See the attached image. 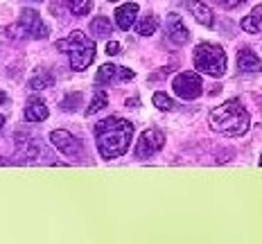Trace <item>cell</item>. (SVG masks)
<instances>
[{"instance_id":"cell-25","label":"cell","mask_w":262,"mask_h":244,"mask_svg":"<svg viewBox=\"0 0 262 244\" xmlns=\"http://www.w3.org/2000/svg\"><path fill=\"white\" fill-rule=\"evenodd\" d=\"M5 102H7V95H5L3 88H0V104H5Z\"/></svg>"},{"instance_id":"cell-17","label":"cell","mask_w":262,"mask_h":244,"mask_svg":"<svg viewBox=\"0 0 262 244\" xmlns=\"http://www.w3.org/2000/svg\"><path fill=\"white\" fill-rule=\"evenodd\" d=\"M116 77H118V66H113V63H104V66L97 70L95 81L97 84H111Z\"/></svg>"},{"instance_id":"cell-4","label":"cell","mask_w":262,"mask_h":244,"mask_svg":"<svg viewBox=\"0 0 262 244\" xmlns=\"http://www.w3.org/2000/svg\"><path fill=\"white\" fill-rule=\"evenodd\" d=\"M194 68L210 77H222L226 73V52L217 43H201L192 54Z\"/></svg>"},{"instance_id":"cell-28","label":"cell","mask_w":262,"mask_h":244,"mask_svg":"<svg viewBox=\"0 0 262 244\" xmlns=\"http://www.w3.org/2000/svg\"><path fill=\"white\" fill-rule=\"evenodd\" d=\"M260 165H262V159H260Z\"/></svg>"},{"instance_id":"cell-10","label":"cell","mask_w":262,"mask_h":244,"mask_svg":"<svg viewBox=\"0 0 262 244\" xmlns=\"http://www.w3.org/2000/svg\"><path fill=\"white\" fill-rule=\"evenodd\" d=\"M138 5L136 3H124V5H120V7L116 9V23H118V27L120 30H131L134 27V23H136V18H138Z\"/></svg>"},{"instance_id":"cell-9","label":"cell","mask_w":262,"mask_h":244,"mask_svg":"<svg viewBox=\"0 0 262 244\" xmlns=\"http://www.w3.org/2000/svg\"><path fill=\"white\" fill-rule=\"evenodd\" d=\"M167 39H170V43H174V46H183V43H188L190 32H188V27L183 25L181 16H177V14L167 16Z\"/></svg>"},{"instance_id":"cell-3","label":"cell","mask_w":262,"mask_h":244,"mask_svg":"<svg viewBox=\"0 0 262 244\" xmlns=\"http://www.w3.org/2000/svg\"><path fill=\"white\" fill-rule=\"evenodd\" d=\"M57 48L61 52L68 54L70 68L73 70H86L95 59V41L89 39L84 32H70L68 39H61L57 43Z\"/></svg>"},{"instance_id":"cell-24","label":"cell","mask_w":262,"mask_h":244,"mask_svg":"<svg viewBox=\"0 0 262 244\" xmlns=\"http://www.w3.org/2000/svg\"><path fill=\"white\" fill-rule=\"evenodd\" d=\"M106 52H108V54H118V52H120V43L111 41V43L106 46Z\"/></svg>"},{"instance_id":"cell-27","label":"cell","mask_w":262,"mask_h":244,"mask_svg":"<svg viewBox=\"0 0 262 244\" xmlns=\"http://www.w3.org/2000/svg\"><path fill=\"white\" fill-rule=\"evenodd\" d=\"M108 3H116V0H108Z\"/></svg>"},{"instance_id":"cell-12","label":"cell","mask_w":262,"mask_h":244,"mask_svg":"<svg viewBox=\"0 0 262 244\" xmlns=\"http://www.w3.org/2000/svg\"><path fill=\"white\" fill-rule=\"evenodd\" d=\"M48 116H50V111H48L46 102H43L41 97H32V100L27 102V106H25V118H27L30 122H43Z\"/></svg>"},{"instance_id":"cell-22","label":"cell","mask_w":262,"mask_h":244,"mask_svg":"<svg viewBox=\"0 0 262 244\" xmlns=\"http://www.w3.org/2000/svg\"><path fill=\"white\" fill-rule=\"evenodd\" d=\"M215 3L224 9H235V7H239V5L247 3V0H215Z\"/></svg>"},{"instance_id":"cell-16","label":"cell","mask_w":262,"mask_h":244,"mask_svg":"<svg viewBox=\"0 0 262 244\" xmlns=\"http://www.w3.org/2000/svg\"><path fill=\"white\" fill-rule=\"evenodd\" d=\"M91 32L95 36H108L113 32L111 20L104 18V16H97V18H93V23H91Z\"/></svg>"},{"instance_id":"cell-14","label":"cell","mask_w":262,"mask_h":244,"mask_svg":"<svg viewBox=\"0 0 262 244\" xmlns=\"http://www.w3.org/2000/svg\"><path fill=\"white\" fill-rule=\"evenodd\" d=\"M242 30L244 32H251V34H260L262 32V5L255 7L247 18L242 20Z\"/></svg>"},{"instance_id":"cell-23","label":"cell","mask_w":262,"mask_h":244,"mask_svg":"<svg viewBox=\"0 0 262 244\" xmlns=\"http://www.w3.org/2000/svg\"><path fill=\"white\" fill-rule=\"evenodd\" d=\"M118 79H124V81L134 79V70H129V68H118Z\"/></svg>"},{"instance_id":"cell-6","label":"cell","mask_w":262,"mask_h":244,"mask_svg":"<svg viewBox=\"0 0 262 244\" xmlns=\"http://www.w3.org/2000/svg\"><path fill=\"white\" fill-rule=\"evenodd\" d=\"M172 91L183 100H194L204 93V81L196 73L192 70H185V73H179L172 81Z\"/></svg>"},{"instance_id":"cell-2","label":"cell","mask_w":262,"mask_h":244,"mask_svg":"<svg viewBox=\"0 0 262 244\" xmlns=\"http://www.w3.org/2000/svg\"><path fill=\"white\" fill-rule=\"evenodd\" d=\"M249 111L239 100H228L212 108L210 127L212 131H220L224 136H242L249 131Z\"/></svg>"},{"instance_id":"cell-15","label":"cell","mask_w":262,"mask_h":244,"mask_svg":"<svg viewBox=\"0 0 262 244\" xmlns=\"http://www.w3.org/2000/svg\"><path fill=\"white\" fill-rule=\"evenodd\" d=\"M52 84H54V77H52V73H48V70H36V73L30 77V88H34V91H43Z\"/></svg>"},{"instance_id":"cell-7","label":"cell","mask_w":262,"mask_h":244,"mask_svg":"<svg viewBox=\"0 0 262 244\" xmlns=\"http://www.w3.org/2000/svg\"><path fill=\"white\" fill-rule=\"evenodd\" d=\"M165 143V136L158 129H147V131L140 134L138 143H136V159H151L158 149Z\"/></svg>"},{"instance_id":"cell-13","label":"cell","mask_w":262,"mask_h":244,"mask_svg":"<svg viewBox=\"0 0 262 244\" xmlns=\"http://www.w3.org/2000/svg\"><path fill=\"white\" fill-rule=\"evenodd\" d=\"M237 68L242 70V73H255V70H262V63L249 48H242V50L237 52Z\"/></svg>"},{"instance_id":"cell-18","label":"cell","mask_w":262,"mask_h":244,"mask_svg":"<svg viewBox=\"0 0 262 244\" xmlns=\"http://www.w3.org/2000/svg\"><path fill=\"white\" fill-rule=\"evenodd\" d=\"M156 27H158L156 16L147 14L145 18H140V23L136 25V32H138V34H143V36H151V34H154V32H156Z\"/></svg>"},{"instance_id":"cell-11","label":"cell","mask_w":262,"mask_h":244,"mask_svg":"<svg viewBox=\"0 0 262 244\" xmlns=\"http://www.w3.org/2000/svg\"><path fill=\"white\" fill-rule=\"evenodd\" d=\"M183 5H185V9H188V12L192 14L201 25L210 27L212 23H215V18H212V12L206 7V5H201L199 0H183Z\"/></svg>"},{"instance_id":"cell-19","label":"cell","mask_w":262,"mask_h":244,"mask_svg":"<svg viewBox=\"0 0 262 244\" xmlns=\"http://www.w3.org/2000/svg\"><path fill=\"white\" fill-rule=\"evenodd\" d=\"M106 102H108V95L104 93L102 88H95V95H93V100H91V106L86 108V113L89 116H93V113H97V111H102V108L106 106Z\"/></svg>"},{"instance_id":"cell-5","label":"cell","mask_w":262,"mask_h":244,"mask_svg":"<svg viewBox=\"0 0 262 244\" xmlns=\"http://www.w3.org/2000/svg\"><path fill=\"white\" fill-rule=\"evenodd\" d=\"M9 39H46L48 36V25L41 20V16L30 9H23L14 25L7 27Z\"/></svg>"},{"instance_id":"cell-8","label":"cell","mask_w":262,"mask_h":244,"mask_svg":"<svg viewBox=\"0 0 262 244\" xmlns=\"http://www.w3.org/2000/svg\"><path fill=\"white\" fill-rule=\"evenodd\" d=\"M50 140H52L54 147L61 151V154H66V156H75V159H79V156L84 154V145H81L73 134L63 131V129H57V131H52L50 134Z\"/></svg>"},{"instance_id":"cell-21","label":"cell","mask_w":262,"mask_h":244,"mask_svg":"<svg viewBox=\"0 0 262 244\" xmlns=\"http://www.w3.org/2000/svg\"><path fill=\"white\" fill-rule=\"evenodd\" d=\"M154 104H156V108H161V111H172L174 108L172 97H167L165 93H154Z\"/></svg>"},{"instance_id":"cell-26","label":"cell","mask_w":262,"mask_h":244,"mask_svg":"<svg viewBox=\"0 0 262 244\" xmlns=\"http://www.w3.org/2000/svg\"><path fill=\"white\" fill-rule=\"evenodd\" d=\"M3 124H5V118H3V116H0V129H3Z\"/></svg>"},{"instance_id":"cell-20","label":"cell","mask_w":262,"mask_h":244,"mask_svg":"<svg viewBox=\"0 0 262 244\" xmlns=\"http://www.w3.org/2000/svg\"><path fill=\"white\" fill-rule=\"evenodd\" d=\"M63 3H66V7H68L75 16L89 14L91 7H93V0H63Z\"/></svg>"},{"instance_id":"cell-1","label":"cell","mask_w":262,"mask_h":244,"mask_svg":"<svg viewBox=\"0 0 262 244\" xmlns=\"http://www.w3.org/2000/svg\"><path fill=\"white\" fill-rule=\"evenodd\" d=\"M134 138V127L122 118H104L95 124V143L102 159H118L129 149Z\"/></svg>"}]
</instances>
